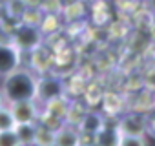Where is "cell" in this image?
I'll use <instances>...</instances> for the list:
<instances>
[{"label":"cell","mask_w":155,"mask_h":146,"mask_svg":"<svg viewBox=\"0 0 155 146\" xmlns=\"http://www.w3.org/2000/svg\"><path fill=\"white\" fill-rule=\"evenodd\" d=\"M15 44L20 48H33L38 44V33L31 28H22L15 35Z\"/></svg>","instance_id":"obj_10"},{"label":"cell","mask_w":155,"mask_h":146,"mask_svg":"<svg viewBox=\"0 0 155 146\" xmlns=\"http://www.w3.org/2000/svg\"><path fill=\"white\" fill-rule=\"evenodd\" d=\"M18 66V51L11 44H0V75H8Z\"/></svg>","instance_id":"obj_3"},{"label":"cell","mask_w":155,"mask_h":146,"mask_svg":"<svg viewBox=\"0 0 155 146\" xmlns=\"http://www.w3.org/2000/svg\"><path fill=\"white\" fill-rule=\"evenodd\" d=\"M0 146H22L15 130H4L0 131Z\"/></svg>","instance_id":"obj_13"},{"label":"cell","mask_w":155,"mask_h":146,"mask_svg":"<svg viewBox=\"0 0 155 146\" xmlns=\"http://www.w3.org/2000/svg\"><path fill=\"white\" fill-rule=\"evenodd\" d=\"M120 135H144V130H146V124L140 117H126L120 121V124L117 126Z\"/></svg>","instance_id":"obj_7"},{"label":"cell","mask_w":155,"mask_h":146,"mask_svg":"<svg viewBox=\"0 0 155 146\" xmlns=\"http://www.w3.org/2000/svg\"><path fill=\"white\" fill-rule=\"evenodd\" d=\"M2 97L8 102L17 101H35L37 99V81L29 71L13 69L11 73L4 75L2 82Z\"/></svg>","instance_id":"obj_1"},{"label":"cell","mask_w":155,"mask_h":146,"mask_svg":"<svg viewBox=\"0 0 155 146\" xmlns=\"http://www.w3.org/2000/svg\"><path fill=\"white\" fill-rule=\"evenodd\" d=\"M120 137L122 135H120L119 128L102 124V128L95 133V146H119Z\"/></svg>","instance_id":"obj_5"},{"label":"cell","mask_w":155,"mask_h":146,"mask_svg":"<svg viewBox=\"0 0 155 146\" xmlns=\"http://www.w3.org/2000/svg\"><path fill=\"white\" fill-rule=\"evenodd\" d=\"M102 119L97 115V113H86L84 115V119L81 121V130L84 131V133H97L101 128H102Z\"/></svg>","instance_id":"obj_11"},{"label":"cell","mask_w":155,"mask_h":146,"mask_svg":"<svg viewBox=\"0 0 155 146\" xmlns=\"http://www.w3.org/2000/svg\"><path fill=\"white\" fill-rule=\"evenodd\" d=\"M4 104V97H2V93H0V106Z\"/></svg>","instance_id":"obj_16"},{"label":"cell","mask_w":155,"mask_h":146,"mask_svg":"<svg viewBox=\"0 0 155 146\" xmlns=\"http://www.w3.org/2000/svg\"><path fill=\"white\" fill-rule=\"evenodd\" d=\"M119 146H148L144 135H122Z\"/></svg>","instance_id":"obj_14"},{"label":"cell","mask_w":155,"mask_h":146,"mask_svg":"<svg viewBox=\"0 0 155 146\" xmlns=\"http://www.w3.org/2000/svg\"><path fill=\"white\" fill-rule=\"evenodd\" d=\"M81 135L71 126H62L55 130V146H79Z\"/></svg>","instance_id":"obj_6"},{"label":"cell","mask_w":155,"mask_h":146,"mask_svg":"<svg viewBox=\"0 0 155 146\" xmlns=\"http://www.w3.org/2000/svg\"><path fill=\"white\" fill-rule=\"evenodd\" d=\"M79 146H81V144H79Z\"/></svg>","instance_id":"obj_17"},{"label":"cell","mask_w":155,"mask_h":146,"mask_svg":"<svg viewBox=\"0 0 155 146\" xmlns=\"http://www.w3.org/2000/svg\"><path fill=\"white\" fill-rule=\"evenodd\" d=\"M13 130H15L22 146H33L35 144V131H37L35 122H18V124H15Z\"/></svg>","instance_id":"obj_8"},{"label":"cell","mask_w":155,"mask_h":146,"mask_svg":"<svg viewBox=\"0 0 155 146\" xmlns=\"http://www.w3.org/2000/svg\"><path fill=\"white\" fill-rule=\"evenodd\" d=\"M62 95V84L55 79H46L42 82H37V97L44 102H51L55 99H60Z\"/></svg>","instance_id":"obj_4"},{"label":"cell","mask_w":155,"mask_h":146,"mask_svg":"<svg viewBox=\"0 0 155 146\" xmlns=\"http://www.w3.org/2000/svg\"><path fill=\"white\" fill-rule=\"evenodd\" d=\"M9 110L15 117V122H35L37 119V104L35 101H17L9 102Z\"/></svg>","instance_id":"obj_2"},{"label":"cell","mask_w":155,"mask_h":146,"mask_svg":"<svg viewBox=\"0 0 155 146\" xmlns=\"http://www.w3.org/2000/svg\"><path fill=\"white\" fill-rule=\"evenodd\" d=\"M15 117L9 110V106H0V131H4V130H13L15 128Z\"/></svg>","instance_id":"obj_12"},{"label":"cell","mask_w":155,"mask_h":146,"mask_svg":"<svg viewBox=\"0 0 155 146\" xmlns=\"http://www.w3.org/2000/svg\"><path fill=\"white\" fill-rule=\"evenodd\" d=\"M33 146H55V130L46 124H38L37 131H35Z\"/></svg>","instance_id":"obj_9"},{"label":"cell","mask_w":155,"mask_h":146,"mask_svg":"<svg viewBox=\"0 0 155 146\" xmlns=\"http://www.w3.org/2000/svg\"><path fill=\"white\" fill-rule=\"evenodd\" d=\"M150 8H151V9L155 11V0H150Z\"/></svg>","instance_id":"obj_15"}]
</instances>
